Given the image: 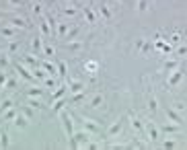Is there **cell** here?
I'll list each match as a JSON object with an SVG mask.
<instances>
[{
  "mask_svg": "<svg viewBox=\"0 0 187 150\" xmlns=\"http://www.w3.org/2000/svg\"><path fill=\"white\" fill-rule=\"evenodd\" d=\"M164 113H167V117H169V121H173V123H181V121H183V117L179 115L175 109H171V107H167Z\"/></svg>",
  "mask_w": 187,
  "mask_h": 150,
  "instance_id": "6da1fadb",
  "label": "cell"
},
{
  "mask_svg": "<svg viewBox=\"0 0 187 150\" xmlns=\"http://www.w3.org/2000/svg\"><path fill=\"white\" fill-rule=\"evenodd\" d=\"M62 121H64V127H66V134L70 136V140L74 138V132H72V121H70V115L68 113H62Z\"/></svg>",
  "mask_w": 187,
  "mask_h": 150,
  "instance_id": "7a4b0ae2",
  "label": "cell"
},
{
  "mask_svg": "<svg viewBox=\"0 0 187 150\" xmlns=\"http://www.w3.org/2000/svg\"><path fill=\"white\" fill-rule=\"evenodd\" d=\"M161 130H163L164 134H177L179 132V123H164Z\"/></svg>",
  "mask_w": 187,
  "mask_h": 150,
  "instance_id": "3957f363",
  "label": "cell"
},
{
  "mask_svg": "<svg viewBox=\"0 0 187 150\" xmlns=\"http://www.w3.org/2000/svg\"><path fill=\"white\" fill-rule=\"evenodd\" d=\"M82 89H84V84L78 82V80H70V82H68V91H72V92H80Z\"/></svg>",
  "mask_w": 187,
  "mask_h": 150,
  "instance_id": "277c9868",
  "label": "cell"
},
{
  "mask_svg": "<svg viewBox=\"0 0 187 150\" xmlns=\"http://www.w3.org/2000/svg\"><path fill=\"white\" fill-rule=\"evenodd\" d=\"M181 78H183V72H173V74H171V78H169V86L179 84V82H181Z\"/></svg>",
  "mask_w": 187,
  "mask_h": 150,
  "instance_id": "5b68a950",
  "label": "cell"
},
{
  "mask_svg": "<svg viewBox=\"0 0 187 150\" xmlns=\"http://www.w3.org/2000/svg\"><path fill=\"white\" fill-rule=\"evenodd\" d=\"M14 68L19 70V74H21V76H23V78H27V80H33V78H35V76H33V74H31V72H27V70H25L23 66H21V64H14Z\"/></svg>",
  "mask_w": 187,
  "mask_h": 150,
  "instance_id": "8992f818",
  "label": "cell"
},
{
  "mask_svg": "<svg viewBox=\"0 0 187 150\" xmlns=\"http://www.w3.org/2000/svg\"><path fill=\"white\" fill-rule=\"evenodd\" d=\"M105 103V97L99 92V95H95L93 99H91V107H101V105Z\"/></svg>",
  "mask_w": 187,
  "mask_h": 150,
  "instance_id": "52a82bcc",
  "label": "cell"
},
{
  "mask_svg": "<svg viewBox=\"0 0 187 150\" xmlns=\"http://www.w3.org/2000/svg\"><path fill=\"white\" fill-rule=\"evenodd\" d=\"M82 126L86 127V130H89L91 134H95V132H99V126H97V123H93L91 119H82Z\"/></svg>",
  "mask_w": 187,
  "mask_h": 150,
  "instance_id": "ba28073f",
  "label": "cell"
},
{
  "mask_svg": "<svg viewBox=\"0 0 187 150\" xmlns=\"http://www.w3.org/2000/svg\"><path fill=\"white\" fill-rule=\"evenodd\" d=\"M121 126H123V121H121V119H119V121H115L113 126L109 127V136H117V134L121 132Z\"/></svg>",
  "mask_w": 187,
  "mask_h": 150,
  "instance_id": "9c48e42d",
  "label": "cell"
},
{
  "mask_svg": "<svg viewBox=\"0 0 187 150\" xmlns=\"http://www.w3.org/2000/svg\"><path fill=\"white\" fill-rule=\"evenodd\" d=\"M146 127H148V134H150L152 140H158V138H161V134H158V130L154 127V123H146Z\"/></svg>",
  "mask_w": 187,
  "mask_h": 150,
  "instance_id": "30bf717a",
  "label": "cell"
},
{
  "mask_svg": "<svg viewBox=\"0 0 187 150\" xmlns=\"http://www.w3.org/2000/svg\"><path fill=\"white\" fill-rule=\"evenodd\" d=\"M14 126L17 127H27V115H17L14 117Z\"/></svg>",
  "mask_w": 187,
  "mask_h": 150,
  "instance_id": "8fae6325",
  "label": "cell"
},
{
  "mask_svg": "<svg viewBox=\"0 0 187 150\" xmlns=\"http://www.w3.org/2000/svg\"><path fill=\"white\" fill-rule=\"evenodd\" d=\"M25 25H27V23H25L21 17H12V19H11V27H21V29H23Z\"/></svg>",
  "mask_w": 187,
  "mask_h": 150,
  "instance_id": "7c38bea8",
  "label": "cell"
},
{
  "mask_svg": "<svg viewBox=\"0 0 187 150\" xmlns=\"http://www.w3.org/2000/svg\"><path fill=\"white\" fill-rule=\"evenodd\" d=\"M43 68L47 70V74H58L56 70H58V66H54L51 62H43Z\"/></svg>",
  "mask_w": 187,
  "mask_h": 150,
  "instance_id": "4fadbf2b",
  "label": "cell"
},
{
  "mask_svg": "<svg viewBox=\"0 0 187 150\" xmlns=\"http://www.w3.org/2000/svg\"><path fill=\"white\" fill-rule=\"evenodd\" d=\"M66 70H68L66 62H58V74L62 76V78H66Z\"/></svg>",
  "mask_w": 187,
  "mask_h": 150,
  "instance_id": "5bb4252c",
  "label": "cell"
},
{
  "mask_svg": "<svg viewBox=\"0 0 187 150\" xmlns=\"http://www.w3.org/2000/svg\"><path fill=\"white\" fill-rule=\"evenodd\" d=\"M82 8V12H84V17H86V21H89V23H95V14L91 11H89V8H86V6H80Z\"/></svg>",
  "mask_w": 187,
  "mask_h": 150,
  "instance_id": "9a60e30c",
  "label": "cell"
},
{
  "mask_svg": "<svg viewBox=\"0 0 187 150\" xmlns=\"http://www.w3.org/2000/svg\"><path fill=\"white\" fill-rule=\"evenodd\" d=\"M132 126H134V130H136V132H144V126H142V121H140V119H136V117L132 119Z\"/></svg>",
  "mask_w": 187,
  "mask_h": 150,
  "instance_id": "2e32d148",
  "label": "cell"
},
{
  "mask_svg": "<svg viewBox=\"0 0 187 150\" xmlns=\"http://www.w3.org/2000/svg\"><path fill=\"white\" fill-rule=\"evenodd\" d=\"M86 70H89V72H97V70H99V64L91 60V62H86Z\"/></svg>",
  "mask_w": 187,
  "mask_h": 150,
  "instance_id": "e0dca14e",
  "label": "cell"
},
{
  "mask_svg": "<svg viewBox=\"0 0 187 150\" xmlns=\"http://www.w3.org/2000/svg\"><path fill=\"white\" fill-rule=\"evenodd\" d=\"M12 105H14V103H12L11 99H6V101H4V103L0 105V113H2V111H6V109H11Z\"/></svg>",
  "mask_w": 187,
  "mask_h": 150,
  "instance_id": "ac0fdd59",
  "label": "cell"
},
{
  "mask_svg": "<svg viewBox=\"0 0 187 150\" xmlns=\"http://www.w3.org/2000/svg\"><path fill=\"white\" fill-rule=\"evenodd\" d=\"M164 70H177V62H175V60L164 62Z\"/></svg>",
  "mask_w": 187,
  "mask_h": 150,
  "instance_id": "d6986e66",
  "label": "cell"
},
{
  "mask_svg": "<svg viewBox=\"0 0 187 150\" xmlns=\"http://www.w3.org/2000/svg\"><path fill=\"white\" fill-rule=\"evenodd\" d=\"M101 14H103V17H105V21H111V12H109V8H107L105 4H103V6H101Z\"/></svg>",
  "mask_w": 187,
  "mask_h": 150,
  "instance_id": "ffe728a7",
  "label": "cell"
},
{
  "mask_svg": "<svg viewBox=\"0 0 187 150\" xmlns=\"http://www.w3.org/2000/svg\"><path fill=\"white\" fill-rule=\"evenodd\" d=\"M29 105H33V107H37V109H41V107H43L41 101H37V97H29Z\"/></svg>",
  "mask_w": 187,
  "mask_h": 150,
  "instance_id": "44dd1931",
  "label": "cell"
},
{
  "mask_svg": "<svg viewBox=\"0 0 187 150\" xmlns=\"http://www.w3.org/2000/svg\"><path fill=\"white\" fill-rule=\"evenodd\" d=\"M0 148H8V136L6 134L0 136Z\"/></svg>",
  "mask_w": 187,
  "mask_h": 150,
  "instance_id": "7402d4cb",
  "label": "cell"
},
{
  "mask_svg": "<svg viewBox=\"0 0 187 150\" xmlns=\"http://www.w3.org/2000/svg\"><path fill=\"white\" fill-rule=\"evenodd\" d=\"M4 119H14V117H17V111H14V109H8V111H4Z\"/></svg>",
  "mask_w": 187,
  "mask_h": 150,
  "instance_id": "603a6c76",
  "label": "cell"
},
{
  "mask_svg": "<svg viewBox=\"0 0 187 150\" xmlns=\"http://www.w3.org/2000/svg\"><path fill=\"white\" fill-rule=\"evenodd\" d=\"M43 54L45 56H54V47L49 45V43H43Z\"/></svg>",
  "mask_w": 187,
  "mask_h": 150,
  "instance_id": "cb8c5ba5",
  "label": "cell"
},
{
  "mask_svg": "<svg viewBox=\"0 0 187 150\" xmlns=\"http://www.w3.org/2000/svg\"><path fill=\"white\" fill-rule=\"evenodd\" d=\"M43 95H45V92L39 91V89H31V91H29V97H43Z\"/></svg>",
  "mask_w": 187,
  "mask_h": 150,
  "instance_id": "d4e9b609",
  "label": "cell"
},
{
  "mask_svg": "<svg viewBox=\"0 0 187 150\" xmlns=\"http://www.w3.org/2000/svg\"><path fill=\"white\" fill-rule=\"evenodd\" d=\"M148 109H150V113L156 111V99L154 97H150V101H148Z\"/></svg>",
  "mask_w": 187,
  "mask_h": 150,
  "instance_id": "484cf974",
  "label": "cell"
},
{
  "mask_svg": "<svg viewBox=\"0 0 187 150\" xmlns=\"http://www.w3.org/2000/svg\"><path fill=\"white\" fill-rule=\"evenodd\" d=\"M58 33L62 35V37H66V33H68V25H62V23H60V27H58Z\"/></svg>",
  "mask_w": 187,
  "mask_h": 150,
  "instance_id": "4316f807",
  "label": "cell"
},
{
  "mask_svg": "<svg viewBox=\"0 0 187 150\" xmlns=\"http://www.w3.org/2000/svg\"><path fill=\"white\" fill-rule=\"evenodd\" d=\"M146 8H148V2H146V0H138V11L144 12Z\"/></svg>",
  "mask_w": 187,
  "mask_h": 150,
  "instance_id": "83f0119b",
  "label": "cell"
},
{
  "mask_svg": "<svg viewBox=\"0 0 187 150\" xmlns=\"http://www.w3.org/2000/svg\"><path fill=\"white\" fill-rule=\"evenodd\" d=\"M66 89H68V86H62V89H60V91H56V92H54V101H58L60 97H62V95H64V92H66Z\"/></svg>",
  "mask_w": 187,
  "mask_h": 150,
  "instance_id": "f1b7e54d",
  "label": "cell"
},
{
  "mask_svg": "<svg viewBox=\"0 0 187 150\" xmlns=\"http://www.w3.org/2000/svg\"><path fill=\"white\" fill-rule=\"evenodd\" d=\"M154 45L158 47V49H163V52H167V54H169V52H171V47H169V45H164L163 41H156V43H154Z\"/></svg>",
  "mask_w": 187,
  "mask_h": 150,
  "instance_id": "f546056e",
  "label": "cell"
},
{
  "mask_svg": "<svg viewBox=\"0 0 187 150\" xmlns=\"http://www.w3.org/2000/svg\"><path fill=\"white\" fill-rule=\"evenodd\" d=\"M25 64H29V66H37V60L31 58V56H27V58H25Z\"/></svg>",
  "mask_w": 187,
  "mask_h": 150,
  "instance_id": "4dcf8cb0",
  "label": "cell"
},
{
  "mask_svg": "<svg viewBox=\"0 0 187 150\" xmlns=\"http://www.w3.org/2000/svg\"><path fill=\"white\" fill-rule=\"evenodd\" d=\"M0 33L4 35V37H12V35H14V29H2Z\"/></svg>",
  "mask_w": 187,
  "mask_h": 150,
  "instance_id": "1f68e13d",
  "label": "cell"
},
{
  "mask_svg": "<svg viewBox=\"0 0 187 150\" xmlns=\"http://www.w3.org/2000/svg\"><path fill=\"white\" fill-rule=\"evenodd\" d=\"M14 86H17V80H14V78L6 80V84H4V89H14Z\"/></svg>",
  "mask_w": 187,
  "mask_h": 150,
  "instance_id": "d6a6232c",
  "label": "cell"
},
{
  "mask_svg": "<svg viewBox=\"0 0 187 150\" xmlns=\"http://www.w3.org/2000/svg\"><path fill=\"white\" fill-rule=\"evenodd\" d=\"M78 12V8H64V14H68V17H74Z\"/></svg>",
  "mask_w": 187,
  "mask_h": 150,
  "instance_id": "836d02e7",
  "label": "cell"
},
{
  "mask_svg": "<svg viewBox=\"0 0 187 150\" xmlns=\"http://www.w3.org/2000/svg\"><path fill=\"white\" fill-rule=\"evenodd\" d=\"M62 107H64V101H56V105H54V113H58Z\"/></svg>",
  "mask_w": 187,
  "mask_h": 150,
  "instance_id": "e575fe53",
  "label": "cell"
},
{
  "mask_svg": "<svg viewBox=\"0 0 187 150\" xmlns=\"http://www.w3.org/2000/svg\"><path fill=\"white\" fill-rule=\"evenodd\" d=\"M43 80H45V86H47V89H54V86H56V82L51 80V78H43Z\"/></svg>",
  "mask_w": 187,
  "mask_h": 150,
  "instance_id": "d590c367",
  "label": "cell"
},
{
  "mask_svg": "<svg viewBox=\"0 0 187 150\" xmlns=\"http://www.w3.org/2000/svg\"><path fill=\"white\" fill-rule=\"evenodd\" d=\"M177 144L175 142H173V140H167V142H164V148H175Z\"/></svg>",
  "mask_w": 187,
  "mask_h": 150,
  "instance_id": "8d00e7d4",
  "label": "cell"
},
{
  "mask_svg": "<svg viewBox=\"0 0 187 150\" xmlns=\"http://www.w3.org/2000/svg\"><path fill=\"white\" fill-rule=\"evenodd\" d=\"M4 84H6V74L0 72V86H4Z\"/></svg>",
  "mask_w": 187,
  "mask_h": 150,
  "instance_id": "74e56055",
  "label": "cell"
},
{
  "mask_svg": "<svg viewBox=\"0 0 187 150\" xmlns=\"http://www.w3.org/2000/svg\"><path fill=\"white\" fill-rule=\"evenodd\" d=\"M187 54V47H179V49H177V56H185Z\"/></svg>",
  "mask_w": 187,
  "mask_h": 150,
  "instance_id": "f35d334b",
  "label": "cell"
},
{
  "mask_svg": "<svg viewBox=\"0 0 187 150\" xmlns=\"http://www.w3.org/2000/svg\"><path fill=\"white\" fill-rule=\"evenodd\" d=\"M6 64H8V60L4 58V56H0V68H4V66H6Z\"/></svg>",
  "mask_w": 187,
  "mask_h": 150,
  "instance_id": "ab89813d",
  "label": "cell"
},
{
  "mask_svg": "<svg viewBox=\"0 0 187 150\" xmlns=\"http://www.w3.org/2000/svg\"><path fill=\"white\" fill-rule=\"evenodd\" d=\"M41 31L45 35H49V27H47V23H41Z\"/></svg>",
  "mask_w": 187,
  "mask_h": 150,
  "instance_id": "60d3db41",
  "label": "cell"
},
{
  "mask_svg": "<svg viewBox=\"0 0 187 150\" xmlns=\"http://www.w3.org/2000/svg\"><path fill=\"white\" fill-rule=\"evenodd\" d=\"M33 12L39 14V12H41V4H35V6H33Z\"/></svg>",
  "mask_w": 187,
  "mask_h": 150,
  "instance_id": "b9f144b4",
  "label": "cell"
},
{
  "mask_svg": "<svg viewBox=\"0 0 187 150\" xmlns=\"http://www.w3.org/2000/svg\"><path fill=\"white\" fill-rule=\"evenodd\" d=\"M11 2L14 4V6H23V2H25V0H11Z\"/></svg>",
  "mask_w": 187,
  "mask_h": 150,
  "instance_id": "7bdbcfd3",
  "label": "cell"
},
{
  "mask_svg": "<svg viewBox=\"0 0 187 150\" xmlns=\"http://www.w3.org/2000/svg\"><path fill=\"white\" fill-rule=\"evenodd\" d=\"M23 111H25V115H27V117H33V111H31V109H27V107H25Z\"/></svg>",
  "mask_w": 187,
  "mask_h": 150,
  "instance_id": "ee69618b",
  "label": "cell"
},
{
  "mask_svg": "<svg viewBox=\"0 0 187 150\" xmlns=\"http://www.w3.org/2000/svg\"><path fill=\"white\" fill-rule=\"evenodd\" d=\"M175 109H179V111H185V105H181V103H177V105H175Z\"/></svg>",
  "mask_w": 187,
  "mask_h": 150,
  "instance_id": "f6af8a7d",
  "label": "cell"
},
{
  "mask_svg": "<svg viewBox=\"0 0 187 150\" xmlns=\"http://www.w3.org/2000/svg\"><path fill=\"white\" fill-rule=\"evenodd\" d=\"M117 2H123V0H117Z\"/></svg>",
  "mask_w": 187,
  "mask_h": 150,
  "instance_id": "bcb514c9",
  "label": "cell"
},
{
  "mask_svg": "<svg viewBox=\"0 0 187 150\" xmlns=\"http://www.w3.org/2000/svg\"><path fill=\"white\" fill-rule=\"evenodd\" d=\"M70 2H74V0H70Z\"/></svg>",
  "mask_w": 187,
  "mask_h": 150,
  "instance_id": "7dc6e473",
  "label": "cell"
}]
</instances>
